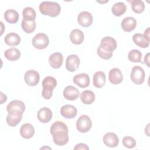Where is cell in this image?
I'll use <instances>...</instances> for the list:
<instances>
[{"label":"cell","mask_w":150,"mask_h":150,"mask_svg":"<svg viewBox=\"0 0 150 150\" xmlns=\"http://www.w3.org/2000/svg\"><path fill=\"white\" fill-rule=\"evenodd\" d=\"M141 57H142V53L139 50L137 49L131 50L128 54V59L131 62H134V63L141 62Z\"/></svg>","instance_id":"d6a6232c"},{"label":"cell","mask_w":150,"mask_h":150,"mask_svg":"<svg viewBox=\"0 0 150 150\" xmlns=\"http://www.w3.org/2000/svg\"><path fill=\"white\" fill-rule=\"evenodd\" d=\"M127 11L126 5L122 2H118L115 3L112 7L111 11L114 15L116 16H120L123 15Z\"/></svg>","instance_id":"83f0119b"},{"label":"cell","mask_w":150,"mask_h":150,"mask_svg":"<svg viewBox=\"0 0 150 150\" xmlns=\"http://www.w3.org/2000/svg\"><path fill=\"white\" fill-rule=\"evenodd\" d=\"M74 150H80V149H84V150H88L89 149V147L84 144L83 143H80L76 145V146H74Z\"/></svg>","instance_id":"d590c367"},{"label":"cell","mask_w":150,"mask_h":150,"mask_svg":"<svg viewBox=\"0 0 150 150\" xmlns=\"http://www.w3.org/2000/svg\"><path fill=\"white\" fill-rule=\"evenodd\" d=\"M108 79L112 84H118L123 80L122 72L118 68H113L111 69L108 74Z\"/></svg>","instance_id":"9a60e30c"},{"label":"cell","mask_w":150,"mask_h":150,"mask_svg":"<svg viewBox=\"0 0 150 150\" xmlns=\"http://www.w3.org/2000/svg\"><path fill=\"white\" fill-rule=\"evenodd\" d=\"M123 145L129 149L134 148L136 146V141L135 139L129 136L124 137L122 139Z\"/></svg>","instance_id":"836d02e7"},{"label":"cell","mask_w":150,"mask_h":150,"mask_svg":"<svg viewBox=\"0 0 150 150\" xmlns=\"http://www.w3.org/2000/svg\"><path fill=\"white\" fill-rule=\"evenodd\" d=\"M132 40L135 44L142 48L148 47L149 42H148L141 33H135L132 36Z\"/></svg>","instance_id":"484cf974"},{"label":"cell","mask_w":150,"mask_h":150,"mask_svg":"<svg viewBox=\"0 0 150 150\" xmlns=\"http://www.w3.org/2000/svg\"><path fill=\"white\" fill-rule=\"evenodd\" d=\"M77 21L83 27H88L93 23V16L87 11H83L78 15Z\"/></svg>","instance_id":"4fadbf2b"},{"label":"cell","mask_w":150,"mask_h":150,"mask_svg":"<svg viewBox=\"0 0 150 150\" xmlns=\"http://www.w3.org/2000/svg\"><path fill=\"white\" fill-rule=\"evenodd\" d=\"M121 26L125 32H131L135 29L137 26V21L134 17H126L122 21Z\"/></svg>","instance_id":"ac0fdd59"},{"label":"cell","mask_w":150,"mask_h":150,"mask_svg":"<svg viewBox=\"0 0 150 150\" xmlns=\"http://www.w3.org/2000/svg\"><path fill=\"white\" fill-rule=\"evenodd\" d=\"M131 8L135 13H141L145 9V4L142 1L134 0L131 1Z\"/></svg>","instance_id":"1f68e13d"},{"label":"cell","mask_w":150,"mask_h":150,"mask_svg":"<svg viewBox=\"0 0 150 150\" xmlns=\"http://www.w3.org/2000/svg\"><path fill=\"white\" fill-rule=\"evenodd\" d=\"M98 56L104 60L110 59L112 56V52H108L102 49L100 46L98 47L97 50Z\"/></svg>","instance_id":"e575fe53"},{"label":"cell","mask_w":150,"mask_h":150,"mask_svg":"<svg viewBox=\"0 0 150 150\" xmlns=\"http://www.w3.org/2000/svg\"><path fill=\"white\" fill-rule=\"evenodd\" d=\"M50 134L53 136V142L59 146L66 145L69 141L68 128L62 121L54 122L50 127Z\"/></svg>","instance_id":"6da1fadb"},{"label":"cell","mask_w":150,"mask_h":150,"mask_svg":"<svg viewBox=\"0 0 150 150\" xmlns=\"http://www.w3.org/2000/svg\"><path fill=\"white\" fill-rule=\"evenodd\" d=\"M130 77L131 80L136 84L140 85L143 83L145 79V72L144 69L138 66L132 67Z\"/></svg>","instance_id":"8992f818"},{"label":"cell","mask_w":150,"mask_h":150,"mask_svg":"<svg viewBox=\"0 0 150 150\" xmlns=\"http://www.w3.org/2000/svg\"><path fill=\"white\" fill-rule=\"evenodd\" d=\"M144 37L149 42V28H148L144 32V34L143 35Z\"/></svg>","instance_id":"8d00e7d4"},{"label":"cell","mask_w":150,"mask_h":150,"mask_svg":"<svg viewBox=\"0 0 150 150\" xmlns=\"http://www.w3.org/2000/svg\"><path fill=\"white\" fill-rule=\"evenodd\" d=\"M4 40L6 45L11 46H15L20 43L21 38L18 34L11 32L5 36Z\"/></svg>","instance_id":"cb8c5ba5"},{"label":"cell","mask_w":150,"mask_h":150,"mask_svg":"<svg viewBox=\"0 0 150 150\" xmlns=\"http://www.w3.org/2000/svg\"><path fill=\"white\" fill-rule=\"evenodd\" d=\"M100 46L105 50L113 52L117 47V42L112 37L105 36L101 40Z\"/></svg>","instance_id":"30bf717a"},{"label":"cell","mask_w":150,"mask_h":150,"mask_svg":"<svg viewBox=\"0 0 150 150\" xmlns=\"http://www.w3.org/2000/svg\"><path fill=\"white\" fill-rule=\"evenodd\" d=\"M4 18L9 23H16L19 19V13L16 11L9 9L5 12Z\"/></svg>","instance_id":"d4e9b609"},{"label":"cell","mask_w":150,"mask_h":150,"mask_svg":"<svg viewBox=\"0 0 150 150\" xmlns=\"http://www.w3.org/2000/svg\"><path fill=\"white\" fill-rule=\"evenodd\" d=\"M80 99L83 103L85 104H91L95 100V94L92 91L85 90L81 93Z\"/></svg>","instance_id":"f1b7e54d"},{"label":"cell","mask_w":150,"mask_h":150,"mask_svg":"<svg viewBox=\"0 0 150 150\" xmlns=\"http://www.w3.org/2000/svg\"><path fill=\"white\" fill-rule=\"evenodd\" d=\"M39 11L44 15L50 17H56L60 13L61 8L60 5L56 2L43 1L39 5Z\"/></svg>","instance_id":"7a4b0ae2"},{"label":"cell","mask_w":150,"mask_h":150,"mask_svg":"<svg viewBox=\"0 0 150 150\" xmlns=\"http://www.w3.org/2000/svg\"><path fill=\"white\" fill-rule=\"evenodd\" d=\"M6 110L8 114L16 112H21L23 113L25 110V105L22 101L18 100H12L7 105Z\"/></svg>","instance_id":"9c48e42d"},{"label":"cell","mask_w":150,"mask_h":150,"mask_svg":"<svg viewBox=\"0 0 150 150\" xmlns=\"http://www.w3.org/2000/svg\"><path fill=\"white\" fill-rule=\"evenodd\" d=\"M23 112H16L8 114L6 117V122L10 127H15L22 120Z\"/></svg>","instance_id":"44dd1931"},{"label":"cell","mask_w":150,"mask_h":150,"mask_svg":"<svg viewBox=\"0 0 150 150\" xmlns=\"http://www.w3.org/2000/svg\"><path fill=\"white\" fill-rule=\"evenodd\" d=\"M73 83L81 88H86L90 84V77L87 73H80L73 77Z\"/></svg>","instance_id":"7c38bea8"},{"label":"cell","mask_w":150,"mask_h":150,"mask_svg":"<svg viewBox=\"0 0 150 150\" xmlns=\"http://www.w3.org/2000/svg\"><path fill=\"white\" fill-rule=\"evenodd\" d=\"M63 62V56L59 52H55L52 54L49 57V63L51 67L54 69H58L61 67Z\"/></svg>","instance_id":"e0dca14e"},{"label":"cell","mask_w":150,"mask_h":150,"mask_svg":"<svg viewBox=\"0 0 150 150\" xmlns=\"http://www.w3.org/2000/svg\"><path fill=\"white\" fill-rule=\"evenodd\" d=\"M80 62V60L77 55L74 54H70L66 59V68L69 71H74L79 68Z\"/></svg>","instance_id":"ba28073f"},{"label":"cell","mask_w":150,"mask_h":150,"mask_svg":"<svg viewBox=\"0 0 150 150\" xmlns=\"http://www.w3.org/2000/svg\"><path fill=\"white\" fill-rule=\"evenodd\" d=\"M104 144L110 148H114L118 146L119 143V138L117 135L112 132H107L103 138Z\"/></svg>","instance_id":"8fae6325"},{"label":"cell","mask_w":150,"mask_h":150,"mask_svg":"<svg viewBox=\"0 0 150 150\" xmlns=\"http://www.w3.org/2000/svg\"><path fill=\"white\" fill-rule=\"evenodd\" d=\"M22 15H23V19L26 20V21H35L36 13L35 11L33 8L31 7H26L23 9L22 11Z\"/></svg>","instance_id":"f546056e"},{"label":"cell","mask_w":150,"mask_h":150,"mask_svg":"<svg viewBox=\"0 0 150 150\" xmlns=\"http://www.w3.org/2000/svg\"><path fill=\"white\" fill-rule=\"evenodd\" d=\"M70 39L71 43L73 44H81L84 40V33L80 29H73L70 34Z\"/></svg>","instance_id":"7402d4cb"},{"label":"cell","mask_w":150,"mask_h":150,"mask_svg":"<svg viewBox=\"0 0 150 150\" xmlns=\"http://www.w3.org/2000/svg\"><path fill=\"white\" fill-rule=\"evenodd\" d=\"M91 127L92 122L88 115H82L78 118L76 122V128L80 132H87L90 131Z\"/></svg>","instance_id":"277c9868"},{"label":"cell","mask_w":150,"mask_h":150,"mask_svg":"<svg viewBox=\"0 0 150 150\" xmlns=\"http://www.w3.org/2000/svg\"><path fill=\"white\" fill-rule=\"evenodd\" d=\"M79 90L73 86H68L64 89L63 91V96L64 97L70 101L76 100L79 96Z\"/></svg>","instance_id":"d6986e66"},{"label":"cell","mask_w":150,"mask_h":150,"mask_svg":"<svg viewBox=\"0 0 150 150\" xmlns=\"http://www.w3.org/2000/svg\"><path fill=\"white\" fill-rule=\"evenodd\" d=\"M37 117L39 121L42 123L49 122L52 118V112L49 108L43 107L38 111Z\"/></svg>","instance_id":"2e32d148"},{"label":"cell","mask_w":150,"mask_h":150,"mask_svg":"<svg viewBox=\"0 0 150 150\" xmlns=\"http://www.w3.org/2000/svg\"><path fill=\"white\" fill-rule=\"evenodd\" d=\"M57 85V81L56 79L52 76L46 77L42 81L43 90L42 92V95L44 98L46 100H49L53 93V90L54 88Z\"/></svg>","instance_id":"3957f363"},{"label":"cell","mask_w":150,"mask_h":150,"mask_svg":"<svg viewBox=\"0 0 150 150\" xmlns=\"http://www.w3.org/2000/svg\"><path fill=\"white\" fill-rule=\"evenodd\" d=\"M22 29L27 33H32L36 28V22L35 21H26L23 19L22 21Z\"/></svg>","instance_id":"4dcf8cb0"},{"label":"cell","mask_w":150,"mask_h":150,"mask_svg":"<svg viewBox=\"0 0 150 150\" xmlns=\"http://www.w3.org/2000/svg\"><path fill=\"white\" fill-rule=\"evenodd\" d=\"M5 57L10 61H15L20 58L21 52L16 48L11 47L5 50Z\"/></svg>","instance_id":"4316f807"},{"label":"cell","mask_w":150,"mask_h":150,"mask_svg":"<svg viewBox=\"0 0 150 150\" xmlns=\"http://www.w3.org/2000/svg\"><path fill=\"white\" fill-rule=\"evenodd\" d=\"M149 53H148L146 56L144 57V63L146 64V65L149 67Z\"/></svg>","instance_id":"74e56055"},{"label":"cell","mask_w":150,"mask_h":150,"mask_svg":"<svg viewBox=\"0 0 150 150\" xmlns=\"http://www.w3.org/2000/svg\"><path fill=\"white\" fill-rule=\"evenodd\" d=\"M106 80L105 74L103 71H98L93 76V85L97 88L103 87Z\"/></svg>","instance_id":"603a6c76"},{"label":"cell","mask_w":150,"mask_h":150,"mask_svg":"<svg viewBox=\"0 0 150 150\" xmlns=\"http://www.w3.org/2000/svg\"><path fill=\"white\" fill-rule=\"evenodd\" d=\"M77 113L76 108L73 105L66 104L62 106L60 108L61 115L67 119L74 118Z\"/></svg>","instance_id":"5bb4252c"},{"label":"cell","mask_w":150,"mask_h":150,"mask_svg":"<svg viewBox=\"0 0 150 150\" xmlns=\"http://www.w3.org/2000/svg\"><path fill=\"white\" fill-rule=\"evenodd\" d=\"M19 132L22 137L25 139H30L35 134V128L32 124L26 123L21 126Z\"/></svg>","instance_id":"ffe728a7"},{"label":"cell","mask_w":150,"mask_h":150,"mask_svg":"<svg viewBox=\"0 0 150 150\" xmlns=\"http://www.w3.org/2000/svg\"><path fill=\"white\" fill-rule=\"evenodd\" d=\"M33 47L38 49H45L49 43L48 36L43 33H39L36 34L32 40Z\"/></svg>","instance_id":"5b68a950"},{"label":"cell","mask_w":150,"mask_h":150,"mask_svg":"<svg viewBox=\"0 0 150 150\" xmlns=\"http://www.w3.org/2000/svg\"><path fill=\"white\" fill-rule=\"evenodd\" d=\"M24 79L28 86H35L39 83L40 76L39 73L36 70H29L25 73Z\"/></svg>","instance_id":"52a82bcc"}]
</instances>
